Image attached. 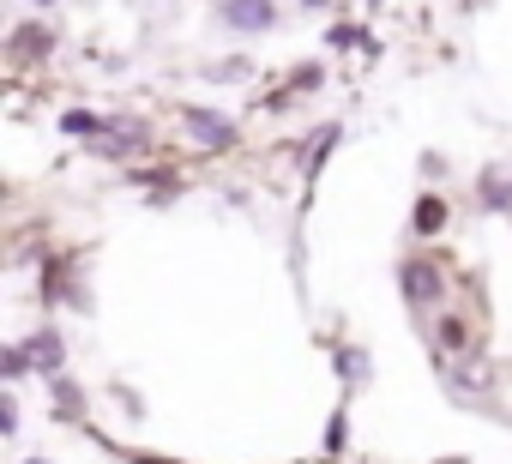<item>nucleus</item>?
<instances>
[{
  "instance_id": "5701e85b",
  "label": "nucleus",
  "mask_w": 512,
  "mask_h": 464,
  "mask_svg": "<svg viewBox=\"0 0 512 464\" xmlns=\"http://www.w3.org/2000/svg\"><path fill=\"white\" fill-rule=\"evenodd\" d=\"M25 464H49V458H25Z\"/></svg>"
},
{
  "instance_id": "f8f14e48",
  "label": "nucleus",
  "mask_w": 512,
  "mask_h": 464,
  "mask_svg": "<svg viewBox=\"0 0 512 464\" xmlns=\"http://www.w3.org/2000/svg\"><path fill=\"white\" fill-rule=\"evenodd\" d=\"M332 362H338V374H344L350 386H362V380H368V350H362V344H344Z\"/></svg>"
},
{
  "instance_id": "a211bd4d",
  "label": "nucleus",
  "mask_w": 512,
  "mask_h": 464,
  "mask_svg": "<svg viewBox=\"0 0 512 464\" xmlns=\"http://www.w3.org/2000/svg\"><path fill=\"white\" fill-rule=\"evenodd\" d=\"M320 79H326V73H320L314 61H308V67H296V91H320Z\"/></svg>"
},
{
  "instance_id": "4be33fe9",
  "label": "nucleus",
  "mask_w": 512,
  "mask_h": 464,
  "mask_svg": "<svg viewBox=\"0 0 512 464\" xmlns=\"http://www.w3.org/2000/svg\"><path fill=\"white\" fill-rule=\"evenodd\" d=\"M139 464H169V458H139Z\"/></svg>"
},
{
  "instance_id": "f03ea898",
  "label": "nucleus",
  "mask_w": 512,
  "mask_h": 464,
  "mask_svg": "<svg viewBox=\"0 0 512 464\" xmlns=\"http://www.w3.org/2000/svg\"><path fill=\"white\" fill-rule=\"evenodd\" d=\"M223 31H241V37H260V31H278V0H223Z\"/></svg>"
},
{
  "instance_id": "b1692460",
  "label": "nucleus",
  "mask_w": 512,
  "mask_h": 464,
  "mask_svg": "<svg viewBox=\"0 0 512 464\" xmlns=\"http://www.w3.org/2000/svg\"><path fill=\"white\" fill-rule=\"evenodd\" d=\"M362 7H380V0H362Z\"/></svg>"
},
{
  "instance_id": "f257e3e1",
  "label": "nucleus",
  "mask_w": 512,
  "mask_h": 464,
  "mask_svg": "<svg viewBox=\"0 0 512 464\" xmlns=\"http://www.w3.org/2000/svg\"><path fill=\"white\" fill-rule=\"evenodd\" d=\"M181 127H187V139H193L199 151H235V145H241V127H235L223 109H187Z\"/></svg>"
},
{
  "instance_id": "aec40b11",
  "label": "nucleus",
  "mask_w": 512,
  "mask_h": 464,
  "mask_svg": "<svg viewBox=\"0 0 512 464\" xmlns=\"http://www.w3.org/2000/svg\"><path fill=\"white\" fill-rule=\"evenodd\" d=\"M434 464H470V458H434Z\"/></svg>"
},
{
  "instance_id": "7ed1b4c3",
  "label": "nucleus",
  "mask_w": 512,
  "mask_h": 464,
  "mask_svg": "<svg viewBox=\"0 0 512 464\" xmlns=\"http://www.w3.org/2000/svg\"><path fill=\"white\" fill-rule=\"evenodd\" d=\"M398 290H404L410 308H434L440 290H446V278H440L434 260H404V266H398Z\"/></svg>"
},
{
  "instance_id": "f3484780",
  "label": "nucleus",
  "mask_w": 512,
  "mask_h": 464,
  "mask_svg": "<svg viewBox=\"0 0 512 464\" xmlns=\"http://www.w3.org/2000/svg\"><path fill=\"white\" fill-rule=\"evenodd\" d=\"M0 434H7V440L19 434V404L13 398H0Z\"/></svg>"
},
{
  "instance_id": "39448f33",
  "label": "nucleus",
  "mask_w": 512,
  "mask_h": 464,
  "mask_svg": "<svg viewBox=\"0 0 512 464\" xmlns=\"http://www.w3.org/2000/svg\"><path fill=\"white\" fill-rule=\"evenodd\" d=\"M25 344H31V362H37V374H49V380H55V374L67 368V344H61V332H55V326L31 332Z\"/></svg>"
},
{
  "instance_id": "2eb2a0df",
  "label": "nucleus",
  "mask_w": 512,
  "mask_h": 464,
  "mask_svg": "<svg viewBox=\"0 0 512 464\" xmlns=\"http://www.w3.org/2000/svg\"><path fill=\"white\" fill-rule=\"evenodd\" d=\"M344 446H350V416H344V410H338V416H332V422H326V452H332V458H338V452H344Z\"/></svg>"
},
{
  "instance_id": "9b49d317",
  "label": "nucleus",
  "mask_w": 512,
  "mask_h": 464,
  "mask_svg": "<svg viewBox=\"0 0 512 464\" xmlns=\"http://www.w3.org/2000/svg\"><path fill=\"white\" fill-rule=\"evenodd\" d=\"M103 127H109V121H97L91 109H67V115H61V133H67V139H97Z\"/></svg>"
},
{
  "instance_id": "ddd939ff",
  "label": "nucleus",
  "mask_w": 512,
  "mask_h": 464,
  "mask_svg": "<svg viewBox=\"0 0 512 464\" xmlns=\"http://www.w3.org/2000/svg\"><path fill=\"white\" fill-rule=\"evenodd\" d=\"M0 374H7V380H25V374H37V362H31V344H7V350H0Z\"/></svg>"
},
{
  "instance_id": "412c9836",
  "label": "nucleus",
  "mask_w": 512,
  "mask_h": 464,
  "mask_svg": "<svg viewBox=\"0 0 512 464\" xmlns=\"http://www.w3.org/2000/svg\"><path fill=\"white\" fill-rule=\"evenodd\" d=\"M302 7H332V0H302Z\"/></svg>"
},
{
  "instance_id": "dca6fc26",
  "label": "nucleus",
  "mask_w": 512,
  "mask_h": 464,
  "mask_svg": "<svg viewBox=\"0 0 512 464\" xmlns=\"http://www.w3.org/2000/svg\"><path fill=\"white\" fill-rule=\"evenodd\" d=\"M464 338H470V326H464L458 314H446V320H440V350H458Z\"/></svg>"
},
{
  "instance_id": "393cba45",
  "label": "nucleus",
  "mask_w": 512,
  "mask_h": 464,
  "mask_svg": "<svg viewBox=\"0 0 512 464\" xmlns=\"http://www.w3.org/2000/svg\"><path fill=\"white\" fill-rule=\"evenodd\" d=\"M37 7H55V0H37Z\"/></svg>"
},
{
  "instance_id": "20e7f679",
  "label": "nucleus",
  "mask_w": 512,
  "mask_h": 464,
  "mask_svg": "<svg viewBox=\"0 0 512 464\" xmlns=\"http://www.w3.org/2000/svg\"><path fill=\"white\" fill-rule=\"evenodd\" d=\"M85 145H91L97 157H133L139 145H151V133H145L139 121H109V127H103L97 139H85Z\"/></svg>"
},
{
  "instance_id": "0eeeda50",
  "label": "nucleus",
  "mask_w": 512,
  "mask_h": 464,
  "mask_svg": "<svg viewBox=\"0 0 512 464\" xmlns=\"http://www.w3.org/2000/svg\"><path fill=\"white\" fill-rule=\"evenodd\" d=\"M446 217H452V211H446V199H440V193H422V199H416V211H410V229H416V236H440Z\"/></svg>"
},
{
  "instance_id": "1a4fd4ad",
  "label": "nucleus",
  "mask_w": 512,
  "mask_h": 464,
  "mask_svg": "<svg viewBox=\"0 0 512 464\" xmlns=\"http://www.w3.org/2000/svg\"><path fill=\"white\" fill-rule=\"evenodd\" d=\"M338 139H344V127H320V139H314V145L302 151V181H314V175L326 169V157L338 151Z\"/></svg>"
},
{
  "instance_id": "9d476101",
  "label": "nucleus",
  "mask_w": 512,
  "mask_h": 464,
  "mask_svg": "<svg viewBox=\"0 0 512 464\" xmlns=\"http://www.w3.org/2000/svg\"><path fill=\"white\" fill-rule=\"evenodd\" d=\"M326 49H332V55H344V49H374V37H368V25H332V31H326Z\"/></svg>"
},
{
  "instance_id": "6e6552de",
  "label": "nucleus",
  "mask_w": 512,
  "mask_h": 464,
  "mask_svg": "<svg viewBox=\"0 0 512 464\" xmlns=\"http://www.w3.org/2000/svg\"><path fill=\"white\" fill-rule=\"evenodd\" d=\"M49 49H55V31H49V25H19V31H13V55H19V61H37V55H49Z\"/></svg>"
},
{
  "instance_id": "6ab92c4d",
  "label": "nucleus",
  "mask_w": 512,
  "mask_h": 464,
  "mask_svg": "<svg viewBox=\"0 0 512 464\" xmlns=\"http://www.w3.org/2000/svg\"><path fill=\"white\" fill-rule=\"evenodd\" d=\"M422 175H428V181H440V175H446V157H434V151H422Z\"/></svg>"
},
{
  "instance_id": "4468645a",
  "label": "nucleus",
  "mask_w": 512,
  "mask_h": 464,
  "mask_svg": "<svg viewBox=\"0 0 512 464\" xmlns=\"http://www.w3.org/2000/svg\"><path fill=\"white\" fill-rule=\"evenodd\" d=\"M55 404H61L67 416H79V410H85V392H79V386H73L67 374H55Z\"/></svg>"
},
{
  "instance_id": "423d86ee",
  "label": "nucleus",
  "mask_w": 512,
  "mask_h": 464,
  "mask_svg": "<svg viewBox=\"0 0 512 464\" xmlns=\"http://www.w3.org/2000/svg\"><path fill=\"white\" fill-rule=\"evenodd\" d=\"M476 205L482 211H512V169H482L476 175Z\"/></svg>"
}]
</instances>
